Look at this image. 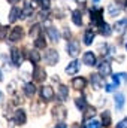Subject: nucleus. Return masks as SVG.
Returning <instances> with one entry per match:
<instances>
[{
    "label": "nucleus",
    "instance_id": "32",
    "mask_svg": "<svg viewBox=\"0 0 127 128\" xmlns=\"http://www.w3.org/2000/svg\"><path fill=\"white\" fill-rule=\"evenodd\" d=\"M30 60H32V61H33L34 64H36V63H39L40 57H39V54H37L36 51H32V52H30Z\"/></svg>",
    "mask_w": 127,
    "mask_h": 128
},
{
    "label": "nucleus",
    "instance_id": "24",
    "mask_svg": "<svg viewBox=\"0 0 127 128\" xmlns=\"http://www.w3.org/2000/svg\"><path fill=\"white\" fill-rule=\"evenodd\" d=\"M75 103H76L78 109H81V110H84V109L87 107V101H85V98H84V97H78V98L75 100Z\"/></svg>",
    "mask_w": 127,
    "mask_h": 128
},
{
    "label": "nucleus",
    "instance_id": "1",
    "mask_svg": "<svg viewBox=\"0 0 127 128\" xmlns=\"http://www.w3.org/2000/svg\"><path fill=\"white\" fill-rule=\"evenodd\" d=\"M45 61H46V64H49V66L57 64V61H58V54H57V51H55V49H48V51L45 52Z\"/></svg>",
    "mask_w": 127,
    "mask_h": 128
},
{
    "label": "nucleus",
    "instance_id": "31",
    "mask_svg": "<svg viewBox=\"0 0 127 128\" xmlns=\"http://www.w3.org/2000/svg\"><path fill=\"white\" fill-rule=\"evenodd\" d=\"M34 46L39 48V49H40V48H45V40H43L42 37H37V39L34 40Z\"/></svg>",
    "mask_w": 127,
    "mask_h": 128
},
{
    "label": "nucleus",
    "instance_id": "33",
    "mask_svg": "<svg viewBox=\"0 0 127 128\" xmlns=\"http://www.w3.org/2000/svg\"><path fill=\"white\" fill-rule=\"evenodd\" d=\"M120 82H121V79H120L118 73H117V74H114V85H115V86H118V85H120Z\"/></svg>",
    "mask_w": 127,
    "mask_h": 128
},
{
    "label": "nucleus",
    "instance_id": "20",
    "mask_svg": "<svg viewBox=\"0 0 127 128\" xmlns=\"http://www.w3.org/2000/svg\"><path fill=\"white\" fill-rule=\"evenodd\" d=\"M72 20H73V24H75V26H81V24H82L81 12H79V10H73V12H72Z\"/></svg>",
    "mask_w": 127,
    "mask_h": 128
},
{
    "label": "nucleus",
    "instance_id": "10",
    "mask_svg": "<svg viewBox=\"0 0 127 128\" xmlns=\"http://www.w3.org/2000/svg\"><path fill=\"white\" fill-rule=\"evenodd\" d=\"M40 97H42L43 100H52V98H54V91H52V88H51V86H43V88L40 90Z\"/></svg>",
    "mask_w": 127,
    "mask_h": 128
},
{
    "label": "nucleus",
    "instance_id": "13",
    "mask_svg": "<svg viewBox=\"0 0 127 128\" xmlns=\"http://www.w3.org/2000/svg\"><path fill=\"white\" fill-rule=\"evenodd\" d=\"M46 34L51 37V40H52V42H58V40H60V33H58L57 28H54V27L46 28Z\"/></svg>",
    "mask_w": 127,
    "mask_h": 128
},
{
    "label": "nucleus",
    "instance_id": "7",
    "mask_svg": "<svg viewBox=\"0 0 127 128\" xmlns=\"http://www.w3.org/2000/svg\"><path fill=\"white\" fill-rule=\"evenodd\" d=\"M33 78H34L36 82H42V80L46 78V72H45V68H42V67H36L34 72H33Z\"/></svg>",
    "mask_w": 127,
    "mask_h": 128
},
{
    "label": "nucleus",
    "instance_id": "15",
    "mask_svg": "<svg viewBox=\"0 0 127 128\" xmlns=\"http://www.w3.org/2000/svg\"><path fill=\"white\" fill-rule=\"evenodd\" d=\"M20 16H21V10L18 8H12V10L9 14V22H15Z\"/></svg>",
    "mask_w": 127,
    "mask_h": 128
},
{
    "label": "nucleus",
    "instance_id": "16",
    "mask_svg": "<svg viewBox=\"0 0 127 128\" xmlns=\"http://www.w3.org/2000/svg\"><path fill=\"white\" fill-rule=\"evenodd\" d=\"M114 28H115L118 33H123L127 28V18L121 20V21H117V22H115V26H114Z\"/></svg>",
    "mask_w": 127,
    "mask_h": 128
},
{
    "label": "nucleus",
    "instance_id": "26",
    "mask_svg": "<svg viewBox=\"0 0 127 128\" xmlns=\"http://www.w3.org/2000/svg\"><path fill=\"white\" fill-rule=\"evenodd\" d=\"M102 125H105V127H109L111 125V115H109V112H105L103 115H102Z\"/></svg>",
    "mask_w": 127,
    "mask_h": 128
},
{
    "label": "nucleus",
    "instance_id": "23",
    "mask_svg": "<svg viewBox=\"0 0 127 128\" xmlns=\"http://www.w3.org/2000/svg\"><path fill=\"white\" fill-rule=\"evenodd\" d=\"M120 12H121V8H120L118 4H111V6H109V15H111V16H117Z\"/></svg>",
    "mask_w": 127,
    "mask_h": 128
},
{
    "label": "nucleus",
    "instance_id": "29",
    "mask_svg": "<svg viewBox=\"0 0 127 128\" xmlns=\"http://www.w3.org/2000/svg\"><path fill=\"white\" fill-rule=\"evenodd\" d=\"M100 122L99 121H94V119H91V121H88L87 124H85V128H100Z\"/></svg>",
    "mask_w": 127,
    "mask_h": 128
},
{
    "label": "nucleus",
    "instance_id": "2",
    "mask_svg": "<svg viewBox=\"0 0 127 128\" xmlns=\"http://www.w3.org/2000/svg\"><path fill=\"white\" fill-rule=\"evenodd\" d=\"M23 36H24V32H23L21 27H14L12 32L9 33V40L11 42H18V40L23 39Z\"/></svg>",
    "mask_w": 127,
    "mask_h": 128
},
{
    "label": "nucleus",
    "instance_id": "11",
    "mask_svg": "<svg viewBox=\"0 0 127 128\" xmlns=\"http://www.w3.org/2000/svg\"><path fill=\"white\" fill-rule=\"evenodd\" d=\"M99 73H100V76H109L111 74V64L108 61H103L99 66Z\"/></svg>",
    "mask_w": 127,
    "mask_h": 128
},
{
    "label": "nucleus",
    "instance_id": "36",
    "mask_svg": "<svg viewBox=\"0 0 127 128\" xmlns=\"http://www.w3.org/2000/svg\"><path fill=\"white\" fill-rule=\"evenodd\" d=\"M8 2H9V3H12V4H15V3H18L20 0H8Z\"/></svg>",
    "mask_w": 127,
    "mask_h": 128
},
{
    "label": "nucleus",
    "instance_id": "6",
    "mask_svg": "<svg viewBox=\"0 0 127 128\" xmlns=\"http://www.w3.org/2000/svg\"><path fill=\"white\" fill-rule=\"evenodd\" d=\"M91 22L96 24V26H102V24H105L103 20H102V9L91 10Z\"/></svg>",
    "mask_w": 127,
    "mask_h": 128
},
{
    "label": "nucleus",
    "instance_id": "4",
    "mask_svg": "<svg viewBox=\"0 0 127 128\" xmlns=\"http://www.w3.org/2000/svg\"><path fill=\"white\" fill-rule=\"evenodd\" d=\"M52 115H54V118H57L58 121H63L64 118L67 116L64 106H55V107L52 109Z\"/></svg>",
    "mask_w": 127,
    "mask_h": 128
},
{
    "label": "nucleus",
    "instance_id": "14",
    "mask_svg": "<svg viewBox=\"0 0 127 128\" xmlns=\"http://www.w3.org/2000/svg\"><path fill=\"white\" fill-rule=\"evenodd\" d=\"M78 70H79V63L78 61H72L66 67V73L67 74H75V73H78Z\"/></svg>",
    "mask_w": 127,
    "mask_h": 128
},
{
    "label": "nucleus",
    "instance_id": "30",
    "mask_svg": "<svg viewBox=\"0 0 127 128\" xmlns=\"http://www.w3.org/2000/svg\"><path fill=\"white\" fill-rule=\"evenodd\" d=\"M39 32H40V27H39V26L36 24V26H33V27H32V30H30V36H32V37H36V39H37V37H39V36H37V34H39Z\"/></svg>",
    "mask_w": 127,
    "mask_h": 128
},
{
    "label": "nucleus",
    "instance_id": "12",
    "mask_svg": "<svg viewBox=\"0 0 127 128\" xmlns=\"http://www.w3.org/2000/svg\"><path fill=\"white\" fill-rule=\"evenodd\" d=\"M72 85H73L75 90H82V88H85L87 80H85L84 78H75V79L72 80Z\"/></svg>",
    "mask_w": 127,
    "mask_h": 128
},
{
    "label": "nucleus",
    "instance_id": "9",
    "mask_svg": "<svg viewBox=\"0 0 127 128\" xmlns=\"http://www.w3.org/2000/svg\"><path fill=\"white\" fill-rule=\"evenodd\" d=\"M82 61H84V64H87V66H96V55L91 51H88V52L84 54Z\"/></svg>",
    "mask_w": 127,
    "mask_h": 128
},
{
    "label": "nucleus",
    "instance_id": "39",
    "mask_svg": "<svg viewBox=\"0 0 127 128\" xmlns=\"http://www.w3.org/2000/svg\"><path fill=\"white\" fill-rule=\"evenodd\" d=\"M0 80H2V72H0Z\"/></svg>",
    "mask_w": 127,
    "mask_h": 128
},
{
    "label": "nucleus",
    "instance_id": "18",
    "mask_svg": "<svg viewBox=\"0 0 127 128\" xmlns=\"http://www.w3.org/2000/svg\"><path fill=\"white\" fill-rule=\"evenodd\" d=\"M91 84H93L94 90H99L102 86V78H100V74H91Z\"/></svg>",
    "mask_w": 127,
    "mask_h": 128
},
{
    "label": "nucleus",
    "instance_id": "3",
    "mask_svg": "<svg viewBox=\"0 0 127 128\" xmlns=\"http://www.w3.org/2000/svg\"><path fill=\"white\" fill-rule=\"evenodd\" d=\"M66 48H67V54H69L70 57H76V55L79 54V43H78L76 40H70Z\"/></svg>",
    "mask_w": 127,
    "mask_h": 128
},
{
    "label": "nucleus",
    "instance_id": "41",
    "mask_svg": "<svg viewBox=\"0 0 127 128\" xmlns=\"http://www.w3.org/2000/svg\"><path fill=\"white\" fill-rule=\"evenodd\" d=\"M0 98H2V94H0Z\"/></svg>",
    "mask_w": 127,
    "mask_h": 128
},
{
    "label": "nucleus",
    "instance_id": "8",
    "mask_svg": "<svg viewBox=\"0 0 127 128\" xmlns=\"http://www.w3.org/2000/svg\"><path fill=\"white\" fill-rule=\"evenodd\" d=\"M26 112L23 110V109H18V110H15V116H14V121H15V124H18V125H23L24 122H26Z\"/></svg>",
    "mask_w": 127,
    "mask_h": 128
},
{
    "label": "nucleus",
    "instance_id": "34",
    "mask_svg": "<svg viewBox=\"0 0 127 128\" xmlns=\"http://www.w3.org/2000/svg\"><path fill=\"white\" fill-rule=\"evenodd\" d=\"M117 128H127V118L126 119H123V121L117 125Z\"/></svg>",
    "mask_w": 127,
    "mask_h": 128
},
{
    "label": "nucleus",
    "instance_id": "25",
    "mask_svg": "<svg viewBox=\"0 0 127 128\" xmlns=\"http://www.w3.org/2000/svg\"><path fill=\"white\" fill-rule=\"evenodd\" d=\"M100 33L103 34V36H111V33H112V30H111V27H109V24H102L100 26Z\"/></svg>",
    "mask_w": 127,
    "mask_h": 128
},
{
    "label": "nucleus",
    "instance_id": "17",
    "mask_svg": "<svg viewBox=\"0 0 127 128\" xmlns=\"http://www.w3.org/2000/svg\"><path fill=\"white\" fill-rule=\"evenodd\" d=\"M94 40V32L93 30H87L85 34H84V43L85 45H91Z\"/></svg>",
    "mask_w": 127,
    "mask_h": 128
},
{
    "label": "nucleus",
    "instance_id": "37",
    "mask_svg": "<svg viewBox=\"0 0 127 128\" xmlns=\"http://www.w3.org/2000/svg\"><path fill=\"white\" fill-rule=\"evenodd\" d=\"M55 128H66V125H64V124H58Z\"/></svg>",
    "mask_w": 127,
    "mask_h": 128
},
{
    "label": "nucleus",
    "instance_id": "35",
    "mask_svg": "<svg viewBox=\"0 0 127 128\" xmlns=\"http://www.w3.org/2000/svg\"><path fill=\"white\" fill-rule=\"evenodd\" d=\"M114 90H115V85H114V84H108V85H106V91H108V92H112Z\"/></svg>",
    "mask_w": 127,
    "mask_h": 128
},
{
    "label": "nucleus",
    "instance_id": "21",
    "mask_svg": "<svg viewBox=\"0 0 127 128\" xmlns=\"http://www.w3.org/2000/svg\"><path fill=\"white\" fill-rule=\"evenodd\" d=\"M24 92H26L27 97L34 96V94H36V86H34V84H27V85L24 86Z\"/></svg>",
    "mask_w": 127,
    "mask_h": 128
},
{
    "label": "nucleus",
    "instance_id": "27",
    "mask_svg": "<svg viewBox=\"0 0 127 128\" xmlns=\"http://www.w3.org/2000/svg\"><path fill=\"white\" fill-rule=\"evenodd\" d=\"M33 3H34V4H40L42 9H49V4H51L49 0H33ZM34 4H33V6H34Z\"/></svg>",
    "mask_w": 127,
    "mask_h": 128
},
{
    "label": "nucleus",
    "instance_id": "28",
    "mask_svg": "<svg viewBox=\"0 0 127 128\" xmlns=\"http://www.w3.org/2000/svg\"><path fill=\"white\" fill-rule=\"evenodd\" d=\"M96 115V109L94 107H85V113H84V119H88V118H91V116H94Z\"/></svg>",
    "mask_w": 127,
    "mask_h": 128
},
{
    "label": "nucleus",
    "instance_id": "19",
    "mask_svg": "<svg viewBox=\"0 0 127 128\" xmlns=\"http://www.w3.org/2000/svg\"><path fill=\"white\" fill-rule=\"evenodd\" d=\"M58 97H60V100H67V97H69V88L64 86V85H60L58 86Z\"/></svg>",
    "mask_w": 127,
    "mask_h": 128
},
{
    "label": "nucleus",
    "instance_id": "40",
    "mask_svg": "<svg viewBox=\"0 0 127 128\" xmlns=\"http://www.w3.org/2000/svg\"><path fill=\"white\" fill-rule=\"evenodd\" d=\"M93 2H94V3H97V2H99V0H93Z\"/></svg>",
    "mask_w": 127,
    "mask_h": 128
},
{
    "label": "nucleus",
    "instance_id": "42",
    "mask_svg": "<svg viewBox=\"0 0 127 128\" xmlns=\"http://www.w3.org/2000/svg\"><path fill=\"white\" fill-rule=\"evenodd\" d=\"M126 48H127V45H126Z\"/></svg>",
    "mask_w": 127,
    "mask_h": 128
},
{
    "label": "nucleus",
    "instance_id": "38",
    "mask_svg": "<svg viewBox=\"0 0 127 128\" xmlns=\"http://www.w3.org/2000/svg\"><path fill=\"white\" fill-rule=\"evenodd\" d=\"M124 9H126V12H127V2H126V8H124Z\"/></svg>",
    "mask_w": 127,
    "mask_h": 128
},
{
    "label": "nucleus",
    "instance_id": "5",
    "mask_svg": "<svg viewBox=\"0 0 127 128\" xmlns=\"http://www.w3.org/2000/svg\"><path fill=\"white\" fill-rule=\"evenodd\" d=\"M11 57H12V63L15 64V66H21L23 64V55H21V51L20 49L14 48L11 51Z\"/></svg>",
    "mask_w": 127,
    "mask_h": 128
},
{
    "label": "nucleus",
    "instance_id": "22",
    "mask_svg": "<svg viewBox=\"0 0 127 128\" xmlns=\"http://www.w3.org/2000/svg\"><path fill=\"white\" fill-rule=\"evenodd\" d=\"M115 107L118 110H121L124 107V96L123 94H117L115 96Z\"/></svg>",
    "mask_w": 127,
    "mask_h": 128
}]
</instances>
